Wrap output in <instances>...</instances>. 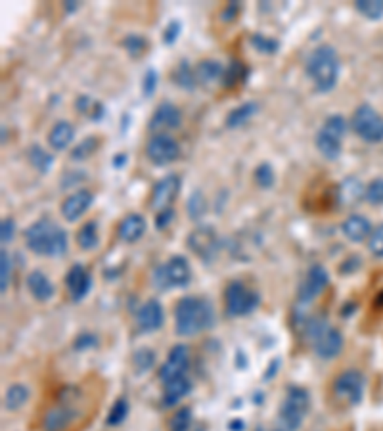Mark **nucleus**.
<instances>
[{
	"label": "nucleus",
	"mask_w": 383,
	"mask_h": 431,
	"mask_svg": "<svg viewBox=\"0 0 383 431\" xmlns=\"http://www.w3.org/2000/svg\"><path fill=\"white\" fill-rule=\"evenodd\" d=\"M25 244L31 251L48 257H61L68 251V236L50 219H40L25 231Z\"/></svg>",
	"instance_id": "1"
},
{
	"label": "nucleus",
	"mask_w": 383,
	"mask_h": 431,
	"mask_svg": "<svg viewBox=\"0 0 383 431\" xmlns=\"http://www.w3.org/2000/svg\"><path fill=\"white\" fill-rule=\"evenodd\" d=\"M307 75L318 92H330L338 85L339 58L333 46H318L307 58Z\"/></svg>",
	"instance_id": "2"
},
{
	"label": "nucleus",
	"mask_w": 383,
	"mask_h": 431,
	"mask_svg": "<svg viewBox=\"0 0 383 431\" xmlns=\"http://www.w3.org/2000/svg\"><path fill=\"white\" fill-rule=\"evenodd\" d=\"M177 334L195 335L213 324V309L202 298H182L174 309Z\"/></svg>",
	"instance_id": "3"
},
{
	"label": "nucleus",
	"mask_w": 383,
	"mask_h": 431,
	"mask_svg": "<svg viewBox=\"0 0 383 431\" xmlns=\"http://www.w3.org/2000/svg\"><path fill=\"white\" fill-rule=\"evenodd\" d=\"M308 404H310V397H308L307 389L299 386L290 387L286 399L280 407L276 431H297V428L303 424V418L307 414Z\"/></svg>",
	"instance_id": "4"
},
{
	"label": "nucleus",
	"mask_w": 383,
	"mask_h": 431,
	"mask_svg": "<svg viewBox=\"0 0 383 431\" xmlns=\"http://www.w3.org/2000/svg\"><path fill=\"white\" fill-rule=\"evenodd\" d=\"M192 280L188 261L182 255H174L171 259L158 265L153 270V284L158 290H169V288H184Z\"/></svg>",
	"instance_id": "5"
},
{
	"label": "nucleus",
	"mask_w": 383,
	"mask_h": 431,
	"mask_svg": "<svg viewBox=\"0 0 383 431\" xmlns=\"http://www.w3.org/2000/svg\"><path fill=\"white\" fill-rule=\"evenodd\" d=\"M308 337L313 339L316 355L324 360L336 358L343 349V335L336 328L324 326L322 320H315L308 326Z\"/></svg>",
	"instance_id": "6"
},
{
	"label": "nucleus",
	"mask_w": 383,
	"mask_h": 431,
	"mask_svg": "<svg viewBox=\"0 0 383 431\" xmlns=\"http://www.w3.org/2000/svg\"><path fill=\"white\" fill-rule=\"evenodd\" d=\"M259 305V293L241 282H230L225 291V307L230 316H246Z\"/></svg>",
	"instance_id": "7"
},
{
	"label": "nucleus",
	"mask_w": 383,
	"mask_h": 431,
	"mask_svg": "<svg viewBox=\"0 0 383 431\" xmlns=\"http://www.w3.org/2000/svg\"><path fill=\"white\" fill-rule=\"evenodd\" d=\"M351 126L362 140L372 142V144L383 140V117L370 105H359L354 110Z\"/></svg>",
	"instance_id": "8"
},
{
	"label": "nucleus",
	"mask_w": 383,
	"mask_h": 431,
	"mask_svg": "<svg viewBox=\"0 0 383 431\" xmlns=\"http://www.w3.org/2000/svg\"><path fill=\"white\" fill-rule=\"evenodd\" d=\"M146 156L153 165L163 167V165L173 163L174 159L181 156V146L169 134H156L151 136V140L146 146Z\"/></svg>",
	"instance_id": "9"
},
{
	"label": "nucleus",
	"mask_w": 383,
	"mask_h": 431,
	"mask_svg": "<svg viewBox=\"0 0 383 431\" xmlns=\"http://www.w3.org/2000/svg\"><path fill=\"white\" fill-rule=\"evenodd\" d=\"M333 393L349 404H359L364 395V376L359 370L341 372L333 381Z\"/></svg>",
	"instance_id": "10"
},
{
	"label": "nucleus",
	"mask_w": 383,
	"mask_h": 431,
	"mask_svg": "<svg viewBox=\"0 0 383 431\" xmlns=\"http://www.w3.org/2000/svg\"><path fill=\"white\" fill-rule=\"evenodd\" d=\"M188 247L203 261H211L218 251V236L211 226H200L188 236Z\"/></svg>",
	"instance_id": "11"
},
{
	"label": "nucleus",
	"mask_w": 383,
	"mask_h": 431,
	"mask_svg": "<svg viewBox=\"0 0 383 431\" xmlns=\"http://www.w3.org/2000/svg\"><path fill=\"white\" fill-rule=\"evenodd\" d=\"M181 190V179L177 175H167L159 180L158 184L153 186V192H151V207L156 211H163V209L171 207V203L174 198L179 196Z\"/></svg>",
	"instance_id": "12"
},
{
	"label": "nucleus",
	"mask_w": 383,
	"mask_h": 431,
	"mask_svg": "<svg viewBox=\"0 0 383 431\" xmlns=\"http://www.w3.org/2000/svg\"><path fill=\"white\" fill-rule=\"evenodd\" d=\"M182 123V113L181 110L177 108L171 102H163L156 108V112L151 115L150 119V131L151 133L165 134L163 131H173V129H179Z\"/></svg>",
	"instance_id": "13"
},
{
	"label": "nucleus",
	"mask_w": 383,
	"mask_h": 431,
	"mask_svg": "<svg viewBox=\"0 0 383 431\" xmlns=\"http://www.w3.org/2000/svg\"><path fill=\"white\" fill-rule=\"evenodd\" d=\"M190 353L186 345H177L169 353V358L165 360V365L161 366V372H159V378L163 381H171L174 378H181L184 376V372L188 368Z\"/></svg>",
	"instance_id": "14"
},
{
	"label": "nucleus",
	"mask_w": 383,
	"mask_h": 431,
	"mask_svg": "<svg viewBox=\"0 0 383 431\" xmlns=\"http://www.w3.org/2000/svg\"><path fill=\"white\" fill-rule=\"evenodd\" d=\"M136 324L146 334L159 330V328L163 326V307H161V303L156 301V299L146 301L136 312Z\"/></svg>",
	"instance_id": "15"
},
{
	"label": "nucleus",
	"mask_w": 383,
	"mask_h": 431,
	"mask_svg": "<svg viewBox=\"0 0 383 431\" xmlns=\"http://www.w3.org/2000/svg\"><path fill=\"white\" fill-rule=\"evenodd\" d=\"M92 201H94L92 192H89V190H77V192H73L71 196H68L66 201L61 203V215H63L66 221L73 223V221H77L83 213L89 211Z\"/></svg>",
	"instance_id": "16"
},
{
	"label": "nucleus",
	"mask_w": 383,
	"mask_h": 431,
	"mask_svg": "<svg viewBox=\"0 0 383 431\" xmlns=\"http://www.w3.org/2000/svg\"><path fill=\"white\" fill-rule=\"evenodd\" d=\"M328 280H330V278H328L326 268L320 267V265L310 267L307 278H305V282H303V286H301V291H299L301 301H303V303H308V301H313L315 298H318V295H320V291L328 286Z\"/></svg>",
	"instance_id": "17"
},
{
	"label": "nucleus",
	"mask_w": 383,
	"mask_h": 431,
	"mask_svg": "<svg viewBox=\"0 0 383 431\" xmlns=\"http://www.w3.org/2000/svg\"><path fill=\"white\" fill-rule=\"evenodd\" d=\"M91 275L89 270L81 265H73L69 268L68 276H66V286H68L69 298L73 301H81L87 298V293L91 291Z\"/></svg>",
	"instance_id": "18"
},
{
	"label": "nucleus",
	"mask_w": 383,
	"mask_h": 431,
	"mask_svg": "<svg viewBox=\"0 0 383 431\" xmlns=\"http://www.w3.org/2000/svg\"><path fill=\"white\" fill-rule=\"evenodd\" d=\"M341 231L345 234L347 238L359 244V242H364L366 238H370L372 234V226H370V221L366 217L362 215H351L347 217L343 224H341Z\"/></svg>",
	"instance_id": "19"
},
{
	"label": "nucleus",
	"mask_w": 383,
	"mask_h": 431,
	"mask_svg": "<svg viewBox=\"0 0 383 431\" xmlns=\"http://www.w3.org/2000/svg\"><path fill=\"white\" fill-rule=\"evenodd\" d=\"M226 67L217 60H203L195 67V79L205 87H211L215 82H223Z\"/></svg>",
	"instance_id": "20"
},
{
	"label": "nucleus",
	"mask_w": 383,
	"mask_h": 431,
	"mask_svg": "<svg viewBox=\"0 0 383 431\" xmlns=\"http://www.w3.org/2000/svg\"><path fill=\"white\" fill-rule=\"evenodd\" d=\"M119 238L127 244H133V242H138L142 238L144 232H146V221H144L142 215L138 213H133V215L125 217L119 224Z\"/></svg>",
	"instance_id": "21"
},
{
	"label": "nucleus",
	"mask_w": 383,
	"mask_h": 431,
	"mask_svg": "<svg viewBox=\"0 0 383 431\" xmlns=\"http://www.w3.org/2000/svg\"><path fill=\"white\" fill-rule=\"evenodd\" d=\"M75 138V126L69 121H58L48 133V144L54 149H66Z\"/></svg>",
	"instance_id": "22"
},
{
	"label": "nucleus",
	"mask_w": 383,
	"mask_h": 431,
	"mask_svg": "<svg viewBox=\"0 0 383 431\" xmlns=\"http://www.w3.org/2000/svg\"><path fill=\"white\" fill-rule=\"evenodd\" d=\"M315 144L318 152L324 156V159H328V161H336V159L341 156V148H343L341 140L336 138V136H331V134H328L326 131H322V129L316 133Z\"/></svg>",
	"instance_id": "23"
},
{
	"label": "nucleus",
	"mask_w": 383,
	"mask_h": 431,
	"mask_svg": "<svg viewBox=\"0 0 383 431\" xmlns=\"http://www.w3.org/2000/svg\"><path fill=\"white\" fill-rule=\"evenodd\" d=\"M27 288L38 301H48L54 295V286L40 270H35L27 276Z\"/></svg>",
	"instance_id": "24"
},
{
	"label": "nucleus",
	"mask_w": 383,
	"mask_h": 431,
	"mask_svg": "<svg viewBox=\"0 0 383 431\" xmlns=\"http://www.w3.org/2000/svg\"><path fill=\"white\" fill-rule=\"evenodd\" d=\"M190 379L186 376L174 378L171 381H167L165 389H163V404L165 407H174L177 402L181 401L184 395L190 391Z\"/></svg>",
	"instance_id": "25"
},
{
	"label": "nucleus",
	"mask_w": 383,
	"mask_h": 431,
	"mask_svg": "<svg viewBox=\"0 0 383 431\" xmlns=\"http://www.w3.org/2000/svg\"><path fill=\"white\" fill-rule=\"evenodd\" d=\"M173 81L184 90H194L197 87V79H195V69L190 67L188 61L182 60L179 66L174 67Z\"/></svg>",
	"instance_id": "26"
},
{
	"label": "nucleus",
	"mask_w": 383,
	"mask_h": 431,
	"mask_svg": "<svg viewBox=\"0 0 383 431\" xmlns=\"http://www.w3.org/2000/svg\"><path fill=\"white\" fill-rule=\"evenodd\" d=\"M257 113V104L255 102H246L241 104L240 108H236L232 112L228 113L226 117V126L228 129H236V126H241L246 121H249Z\"/></svg>",
	"instance_id": "27"
},
{
	"label": "nucleus",
	"mask_w": 383,
	"mask_h": 431,
	"mask_svg": "<svg viewBox=\"0 0 383 431\" xmlns=\"http://www.w3.org/2000/svg\"><path fill=\"white\" fill-rule=\"evenodd\" d=\"M77 112L81 113V115H84V117H89V119L92 121H100L102 117H104V105L100 104V102H96L94 98L91 96H79L77 98Z\"/></svg>",
	"instance_id": "28"
},
{
	"label": "nucleus",
	"mask_w": 383,
	"mask_h": 431,
	"mask_svg": "<svg viewBox=\"0 0 383 431\" xmlns=\"http://www.w3.org/2000/svg\"><path fill=\"white\" fill-rule=\"evenodd\" d=\"M362 196V184L356 179H347L343 184L339 186L338 190V200L343 205H353L356 200Z\"/></svg>",
	"instance_id": "29"
},
{
	"label": "nucleus",
	"mask_w": 383,
	"mask_h": 431,
	"mask_svg": "<svg viewBox=\"0 0 383 431\" xmlns=\"http://www.w3.org/2000/svg\"><path fill=\"white\" fill-rule=\"evenodd\" d=\"M29 399V389L22 383H14L6 391V397H4V407L8 410H17L22 409L23 404Z\"/></svg>",
	"instance_id": "30"
},
{
	"label": "nucleus",
	"mask_w": 383,
	"mask_h": 431,
	"mask_svg": "<svg viewBox=\"0 0 383 431\" xmlns=\"http://www.w3.org/2000/svg\"><path fill=\"white\" fill-rule=\"evenodd\" d=\"M69 418H71V410L66 407H58L48 412V416L45 420V430L46 431H61L66 425L69 424Z\"/></svg>",
	"instance_id": "31"
},
{
	"label": "nucleus",
	"mask_w": 383,
	"mask_h": 431,
	"mask_svg": "<svg viewBox=\"0 0 383 431\" xmlns=\"http://www.w3.org/2000/svg\"><path fill=\"white\" fill-rule=\"evenodd\" d=\"M27 156H29V163L33 165L37 171L48 173L52 169L54 157L50 156L48 152H45V149L40 148V146H31L29 152H27Z\"/></svg>",
	"instance_id": "32"
},
{
	"label": "nucleus",
	"mask_w": 383,
	"mask_h": 431,
	"mask_svg": "<svg viewBox=\"0 0 383 431\" xmlns=\"http://www.w3.org/2000/svg\"><path fill=\"white\" fill-rule=\"evenodd\" d=\"M77 244L81 249H94L98 246V224L94 221L81 226L77 232Z\"/></svg>",
	"instance_id": "33"
},
{
	"label": "nucleus",
	"mask_w": 383,
	"mask_h": 431,
	"mask_svg": "<svg viewBox=\"0 0 383 431\" xmlns=\"http://www.w3.org/2000/svg\"><path fill=\"white\" fill-rule=\"evenodd\" d=\"M354 8H356V12H361L366 20H382L383 0H356Z\"/></svg>",
	"instance_id": "34"
},
{
	"label": "nucleus",
	"mask_w": 383,
	"mask_h": 431,
	"mask_svg": "<svg viewBox=\"0 0 383 431\" xmlns=\"http://www.w3.org/2000/svg\"><path fill=\"white\" fill-rule=\"evenodd\" d=\"M249 43H251V46L255 48L257 52H261V54H276L280 48V43L276 41V38L264 37L263 33H255V35H251Z\"/></svg>",
	"instance_id": "35"
},
{
	"label": "nucleus",
	"mask_w": 383,
	"mask_h": 431,
	"mask_svg": "<svg viewBox=\"0 0 383 431\" xmlns=\"http://www.w3.org/2000/svg\"><path fill=\"white\" fill-rule=\"evenodd\" d=\"M123 48H125L133 58H138V56H142V54L148 50V41L140 37V35H128V37L123 38Z\"/></svg>",
	"instance_id": "36"
},
{
	"label": "nucleus",
	"mask_w": 383,
	"mask_h": 431,
	"mask_svg": "<svg viewBox=\"0 0 383 431\" xmlns=\"http://www.w3.org/2000/svg\"><path fill=\"white\" fill-rule=\"evenodd\" d=\"M322 131H326L331 136H336L339 140H343V136L347 133V121L341 115H330L328 119L324 121Z\"/></svg>",
	"instance_id": "37"
},
{
	"label": "nucleus",
	"mask_w": 383,
	"mask_h": 431,
	"mask_svg": "<svg viewBox=\"0 0 383 431\" xmlns=\"http://www.w3.org/2000/svg\"><path fill=\"white\" fill-rule=\"evenodd\" d=\"M98 148V138L96 136H89L87 140L81 142L77 148H73V152H71V159H75V161H81V159H87V157H91L94 152H96Z\"/></svg>",
	"instance_id": "38"
},
{
	"label": "nucleus",
	"mask_w": 383,
	"mask_h": 431,
	"mask_svg": "<svg viewBox=\"0 0 383 431\" xmlns=\"http://www.w3.org/2000/svg\"><path fill=\"white\" fill-rule=\"evenodd\" d=\"M192 424V410L181 409L169 422V431H188Z\"/></svg>",
	"instance_id": "39"
},
{
	"label": "nucleus",
	"mask_w": 383,
	"mask_h": 431,
	"mask_svg": "<svg viewBox=\"0 0 383 431\" xmlns=\"http://www.w3.org/2000/svg\"><path fill=\"white\" fill-rule=\"evenodd\" d=\"M364 198L372 205H383V179L372 180L364 190Z\"/></svg>",
	"instance_id": "40"
},
{
	"label": "nucleus",
	"mask_w": 383,
	"mask_h": 431,
	"mask_svg": "<svg viewBox=\"0 0 383 431\" xmlns=\"http://www.w3.org/2000/svg\"><path fill=\"white\" fill-rule=\"evenodd\" d=\"M246 75H248V71L243 69V66H241L240 61H232V64L225 69V79H223V85H226V87H232V85H236L240 79H243Z\"/></svg>",
	"instance_id": "41"
},
{
	"label": "nucleus",
	"mask_w": 383,
	"mask_h": 431,
	"mask_svg": "<svg viewBox=\"0 0 383 431\" xmlns=\"http://www.w3.org/2000/svg\"><path fill=\"white\" fill-rule=\"evenodd\" d=\"M10 275H12V263L10 255L6 251L0 253V291L6 293L8 284H10Z\"/></svg>",
	"instance_id": "42"
},
{
	"label": "nucleus",
	"mask_w": 383,
	"mask_h": 431,
	"mask_svg": "<svg viewBox=\"0 0 383 431\" xmlns=\"http://www.w3.org/2000/svg\"><path fill=\"white\" fill-rule=\"evenodd\" d=\"M128 414V404L125 399H119V401H115V404L112 407V410H110V416H107V424L110 425H117L121 424L125 418H127Z\"/></svg>",
	"instance_id": "43"
},
{
	"label": "nucleus",
	"mask_w": 383,
	"mask_h": 431,
	"mask_svg": "<svg viewBox=\"0 0 383 431\" xmlns=\"http://www.w3.org/2000/svg\"><path fill=\"white\" fill-rule=\"evenodd\" d=\"M255 182L261 188H272L274 184V171L269 163H261L255 169Z\"/></svg>",
	"instance_id": "44"
},
{
	"label": "nucleus",
	"mask_w": 383,
	"mask_h": 431,
	"mask_svg": "<svg viewBox=\"0 0 383 431\" xmlns=\"http://www.w3.org/2000/svg\"><path fill=\"white\" fill-rule=\"evenodd\" d=\"M133 363H135L136 372L150 370L151 366H153V363H156V357H153V353H151L150 349H140L135 353Z\"/></svg>",
	"instance_id": "45"
},
{
	"label": "nucleus",
	"mask_w": 383,
	"mask_h": 431,
	"mask_svg": "<svg viewBox=\"0 0 383 431\" xmlns=\"http://www.w3.org/2000/svg\"><path fill=\"white\" fill-rule=\"evenodd\" d=\"M368 249L372 255H376V257H383V223L377 224L376 228L372 231V234H370Z\"/></svg>",
	"instance_id": "46"
},
{
	"label": "nucleus",
	"mask_w": 383,
	"mask_h": 431,
	"mask_svg": "<svg viewBox=\"0 0 383 431\" xmlns=\"http://www.w3.org/2000/svg\"><path fill=\"white\" fill-rule=\"evenodd\" d=\"M205 207H207V203H205V200H203L202 192H195L188 201L190 217H192V219H200L203 211H205Z\"/></svg>",
	"instance_id": "47"
},
{
	"label": "nucleus",
	"mask_w": 383,
	"mask_h": 431,
	"mask_svg": "<svg viewBox=\"0 0 383 431\" xmlns=\"http://www.w3.org/2000/svg\"><path fill=\"white\" fill-rule=\"evenodd\" d=\"M156 87H158V73H156L153 69H148L142 81L144 96H151V94L156 92Z\"/></svg>",
	"instance_id": "48"
},
{
	"label": "nucleus",
	"mask_w": 383,
	"mask_h": 431,
	"mask_svg": "<svg viewBox=\"0 0 383 431\" xmlns=\"http://www.w3.org/2000/svg\"><path fill=\"white\" fill-rule=\"evenodd\" d=\"M181 22H177V20H173V22L169 23L165 27V31H163V41H165V45H173V43H177V38H179V35H181Z\"/></svg>",
	"instance_id": "49"
},
{
	"label": "nucleus",
	"mask_w": 383,
	"mask_h": 431,
	"mask_svg": "<svg viewBox=\"0 0 383 431\" xmlns=\"http://www.w3.org/2000/svg\"><path fill=\"white\" fill-rule=\"evenodd\" d=\"M15 232V223L14 219H4L2 224H0V238H2V244H8L14 240Z\"/></svg>",
	"instance_id": "50"
},
{
	"label": "nucleus",
	"mask_w": 383,
	"mask_h": 431,
	"mask_svg": "<svg viewBox=\"0 0 383 431\" xmlns=\"http://www.w3.org/2000/svg\"><path fill=\"white\" fill-rule=\"evenodd\" d=\"M173 219H174V211L171 207L163 209V211H159L158 219H156V226H158V231H163V228H167L169 224L173 223Z\"/></svg>",
	"instance_id": "51"
},
{
	"label": "nucleus",
	"mask_w": 383,
	"mask_h": 431,
	"mask_svg": "<svg viewBox=\"0 0 383 431\" xmlns=\"http://www.w3.org/2000/svg\"><path fill=\"white\" fill-rule=\"evenodd\" d=\"M238 12H240V4L230 2V4H226V6L223 8V12H220V20H223V22H232L234 17H238Z\"/></svg>",
	"instance_id": "52"
},
{
	"label": "nucleus",
	"mask_w": 383,
	"mask_h": 431,
	"mask_svg": "<svg viewBox=\"0 0 383 431\" xmlns=\"http://www.w3.org/2000/svg\"><path fill=\"white\" fill-rule=\"evenodd\" d=\"M125 159H127V157H125V154H119V156L113 159V167H121V165L125 163Z\"/></svg>",
	"instance_id": "53"
},
{
	"label": "nucleus",
	"mask_w": 383,
	"mask_h": 431,
	"mask_svg": "<svg viewBox=\"0 0 383 431\" xmlns=\"http://www.w3.org/2000/svg\"><path fill=\"white\" fill-rule=\"evenodd\" d=\"M75 8H77L75 2H68V4H66V10H68V12H73Z\"/></svg>",
	"instance_id": "54"
}]
</instances>
